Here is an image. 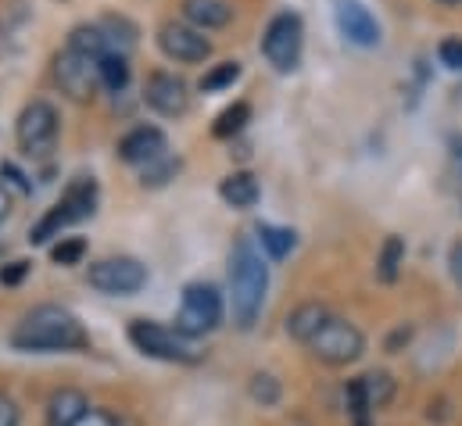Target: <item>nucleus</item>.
Returning <instances> with one entry per match:
<instances>
[{
    "label": "nucleus",
    "mask_w": 462,
    "mask_h": 426,
    "mask_svg": "<svg viewBox=\"0 0 462 426\" xmlns=\"http://www.w3.org/2000/svg\"><path fill=\"white\" fill-rule=\"evenodd\" d=\"M76 426H118V423L108 409H94V405H90V409L83 412V420H79Z\"/></svg>",
    "instance_id": "f704fd0d"
},
{
    "label": "nucleus",
    "mask_w": 462,
    "mask_h": 426,
    "mask_svg": "<svg viewBox=\"0 0 462 426\" xmlns=\"http://www.w3.org/2000/svg\"><path fill=\"white\" fill-rule=\"evenodd\" d=\"M25 273H29V262H11V265L0 269V283H4V287H14V283L25 280Z\"/></svg>",
    "instance_id": "72a5a7b5"
},
{
    "label": "nucleus",
    "mask_w": 462,
    "mask_h": 426,
    "mask_svg": "<svg viewBox=\"0 0 462 426\" xmlns=\"http://www.w3.org/2000/svg\"><path fill=\"white\" fill-rule=\"evenodd\" d=\"M240 79V61H223V65H216L212 72H205L201 76V94H216V90H226Z\"/></svg>",
    "instance_id": "bb28decb"
},
{
    "label": "nucleus",
    "mask_w": 462,
    "mask_h": 426,
    "mask_svg": "<svg viewBox=\"0 0 462 426\" xmlns=\"http://www.w3.org/2000/svg\"><path fill=\"white\" fill-rule=\"evenodd\" d=\"M448 269H452V280L462 287V240H456L448 251Z\"/></svg>",
    "instance_id": "e433bc0d"
},
{
    "label": "nucleus",
    "mask_w": 462,
    "mask_h": 426,
    "mask_svg": "<svg viewBox=\"0 0 462 426\" xmlns=\"http://www.w3.org/2000/svg\"><path fill=\"white\" fill-rule=\"evenodd\" d=\"M18 351H79L90 344L83 322L61 305H36L11 333Z\"/></svg>",
    "instance_id": "f257e3e1"
},
{
    "label": "nucleus",
    "mask_w": 462,
    "mask_h": 426,
    "mask_svg": "<svg viewBox=\"0 0 462 426\" xmlns=\"http://www.w3.org/2000/svg\"><path fill=\"white\" fill-rule=\"evenodd\" d=\"M247 391H251V398H254L262 409H273V405L280 402V380H276L273 373H254Z\"/></svg>",
    "instance_id": "c85d7f7f"
},
{
    "label": "nucleus",
    "mask_w": 462,
    "mask_h": 426,
    "mask_svg": "<svg viewBox=\"0 0 462 426\" xmlns=\"http://www.w3.org/2000/svg\"><path fill=\"white\" fill-rule=\"evenodd\" d=\"M176 172H180V158H169V154H162L158 162L143 165V172H140V183H143V187H165V183H169Z\"/></svg>",
    "instance_id": "cd10ccee"
},
{
    "label": "nucleus",
    "mask_w": 462,
    "mask_h": 426,
    "mask_svg": "<svg viewBox=\"0 0 462 426\" xmlns=\"http://www.w3.org/2000/svg\"><path fill=\"white\" fill-rule=\"evenodd\" d=\"M54 79H58V87H61V94L69 101L87 105L97 94V87H101V61H94V58L76 54V51L65 47L54 58Z\"/></svg>",
    "instance_id": "6e6552de"
},
{
    "label": "nucleus",
    "mask_w": 462,
    "mask_h": 426,
    "mask_svg": "<svg viewBox=\"0 0 462 426\" xmlns=\"http://www.w3.org/2000/svg\"><path fill=\"white\" fill-rule=\"evenodd\" d=\"M309 351L323 366H351V362H358L365 355V337H362V329L355 322L334 316V320L309 340Z\"/></svg>",
    "instance_id": "423d86ee"
},
{
    "label": "nucleus",
    "mask_w": 462,
    "mask_h": 426,
    "mask_svg": "<svg viewBox=\"0 0 462 426\" xmlns=\"http://www.w3.org/2000/svg\"><path fill=\"white\" fill-rule=\"evenodd\" d=\"M125 83H129V61L122 54H105L101 58V87L118 94V90H125Z\"/></svg>",
    "instance_id": "393cba45"
},
{
    "label": "nucleus",
    "mask_w": 462,
    "mask_h": 426,
    "mask_svg": "<svg viewBox=\"0 0 462 426\" xmlns=\"http://www.w3.org/2000/svg\"><path fill=\"white\" fill-rule=\"evenodd\" d=\"M438 4H445V7H456V4H462V0H438Z\"/></svg>",
    "instance_id": "a19ab883"
},
{
    "label": "nucleus",
    "mask_w": 462,
    "mask_h": 426,
    "mask_svg": "<svg viewBox=\"0 0 462 426\" xmlns=\"http://www.w3.org/2000/svg\"><path fill=\"white\" fill-rule=\"evenodd\" d=\"M14 140L29 158H47L58 144V111L51 101H29L14 122Z\"/></svg>",
    "instance_id": "0eeeda50"
},
{
    "label": "nucleus",
    "mask_w": 462,
    "mask_h": 426,
    "mask_svg": "<svg viewBox=\"0 0 462 426\" xmlns=\"http://www.w3.org/2000/svg\"><path fill=\"white\" fill-rule=\"evenodd\" d=\"M158 47L165 58L180 61V65H198V61H208L212 58V43L201 29L187 25V22H165L158 29Z\"/></svg>",
    "instance_id": "9d476101"
},
{
    "label": "nucleus",
    "mask_w": 462,
    "mask_h": 426,
    "mask_svg": "<svg viewBox=\"0 0 462 426\" xmlns=\"http://www.w3.org/2000/svg\"><path fill=\"white\" fill-rule=\"evenodd\" d=\"M83 255H87V240H79V236H61V244L51 247V258L58 265H79Z\"/></svg>",
    "instance_id": "c756f323"
},
{
    "label": "nucleus",
    "mask_w": 462,
    "mask_h": 426,
    "mask_svg": "<svg viewBox=\"0 0 462 426\" xmlns=\"http://www.w3.org/2000/svg\"><path fill=\"white\" fill-rule=\"evenodd\" d=\"M183 18L201 32L223 29L233 22V4L230 0H183Z\"/></svg>",
    "instance_id": "4468645a"
},
{
    "label": "nucleus",
    "mask_w": 462,
    "mask_h": 426,
    "mask_svg": "<svg viewBox=\"0 0 462 426\" xmlns=\"http://www.w3.org/2000/svg\"><path fill=\"white\" fill-rule=\"evenodd\" d=\"M11 205H14V198H11V190H7L4 183H0V222H4L7 215H11Z\"/></svg>",
    "instance_id": "58836bf2"
},
{
    "label": "nucleus",
    "mask_w": 462,
    "mask_h": 426,
    "mask_svg": "<svg viewBox=\"0 0 462 426\" xmlns=\"http://www.w3.org/2000/svg\"><path fill=\"white\" fill-rule=\"evenodd\" d=\"M143 101L151 111H158L165 118H176L190 107V94H187V83L176 72H151L147 83H143Z\"/></svg>",
    "instance_id": "9b49d317"
},
{
    "label": "nucleus",
    "mask_w": 462,
    "mask_h": 426,
    "mask_svg": "<svg viewBox=\"0 0 462 426\" xmlns=\"http://www.w3.org/2000/svg\"><path fill=\"white\" fill-rule=\"evenodd\" d=\"M101 32H105V43H108V54H129L133 47H136V25L129 22V18H122V14H105L101 22Z\"/></svg>",
    "instance_id": "6ab92c4d"
},
{
    "label": "nucleus",
    "mask_w": 462,
    "mask_h": 426,
    "mask_svg": "<svg viewBox=\"0 0 462 426\" xmlns=\"http://www.w3.org/2000/svg\"><path fill=\"white\" fill-rule=\"evenodd\" d=\"M0 251H4V236H0Z\"/></svg>",
    "instance_id": "79ce46f5"
},
{
    "label": "nucleus",
    "mask_w": 462,
    "mask_h": 426,
    "mask_svg": "<svg viewBox=\"0 0 462 426\" xmlns=\"http://www.w3.org/2000/svg\"><path fill=\"white\" fill-rule=\"evenodd\" d=\"M251 118V105L247 101H236V105H230L219 118H216V125H212V133L219 136V140H226V136H233V133H240L244 129V122Z\"/></svg>",
    "instance_id": "a878e982"
},
{
    "label": "nucleus",
    "mask_w": 462,
    "mask_h": 426,
    "mask_svg": "<svg viewBox=\"0 0 462 426\" xmlns=\"http://www.w3.org/2000/svg\"><path fill=\"white\" fill-rule=\"evenodd\" d=\"M61 201H65V208L72 212L76 222H83V218H90L94 208H97V183L90 176H79V180L69 183V190H65Z\"/></svg>",
    "instance_id": "a211bd4d"
},
{
    "label": "nucleus",
    "mask_w": 462,
    "mask_h": 426,
    "mask_svg": "<svg viewBox=\"0 0 462 426\" xmlns=\"http://www.w3.org/2000/svg\"><path fill=\"white\" fill-rule=\"evenodd\" d=\"M0 180H4V183H11L18 194H32V183H29V180H25V172H18L11 162H0Z\"/></svg>",
    "instance_id": "473e14b6"
},
{
    "label": "nucleus",
    "mask_w": 462,
    "mask_h": 426,
    "mask_svg": "<svg viewBox=\"0 0 462 426\" xmlns=\"http://www.w3.org/2000/svg\"><path fill=\"white\" fill-rule=\"evenodd\" d=\"M258 244H262V251L273 258V262H280V258H287L291 251H294V244H298V236H294V229H283V226H258Z\"/></svg>",
    "instance_id": "5701e85b"
},
{
    "label": "nucleus",
    "mask_w": 462,
    "mask_h": 426,
    "mask_svg": "<svg viewBox=\"0 0 462 426\" xmlns=\"http://www.w3.org/2000/svg\"><path fill=\"white\" fill-rule=\"evenodd\" d=\"M452 162H456V169L462 172V136H452Z\"/></svg>",
    "instance_id": "ea45409f"
},
{
    "label": "nucleus",
    "mask_w": 462,
    "mask_h": 426,
    "mask_svg": "<svg viewBox=\"0 0 462 426\" xmlns=\"http://www.w3.org/2000/svg\"><path fill=\"white\" fill-rule=\"evenodd\" d=\"M334 18H337V29L347 43H355V47H376L380 43V22L369 14V7L362 0H337Z\"/></svg>",
    "instance_id": "f8f14e48"
},
{
    "label": "nucleus",
    "mask_w": 462,
    "mask_h": 426,
    "mask_svg": "<svg viewBox=\"0 0 462 426\" xmlns=\"http://www.w3.org/2000/svg\"><path fill=\"white\" fill-rule=\"evenodd\" d=\"M405 265V240L402 236H387L383 247H380V258H376V276L380 283H394L398 273Z\"/></svg>",
    "instance_id": "b1692460"
},
{
    "label": "nucleus",
    "mask_w": 462,
    "mask_h": 426,
    "mask_svg": "<svg viewBox=\"0 0 462 426\" xmlns=\"http://www.w3.org/2000/svg\"><path fill=\"white\" fill-rule=\"evenodd\" d=\"M358 384H362L365 405H369L373 412H376V409H387V405H391V398H394V391H398L394 376H391V373H383V369H373V373L358 376Z\"/></svg>",
    "instance_id": "aec40b11"
},
{
    "label": "nucleus",
    "mask_w": 462,
    "mask_h": 426,
    "mask_svg": "<svg viewBox=\"0 0 462 426\" xmlns=\"http://www.w3.org/2000/svg\"><path fill=\"white\" fill-rule=\"evenodd\" d=\"M223 322V294L212 287V283H190L183 291V305H180V316H176V329L190 340L212 333L216 326Z\"/></svg>",
    "instance_id": "39448f33"
},
{
    "label": "nucleus",
    "mask_w": 462,
    "mask_h": 426,
    "mask_svg": "<svg viewBox=\"0 0 462 426\" xmlns=\"http://www.w3.org/2000/svg\"><path fill=\"white\" fill-rule=\"evenodd\" d=\"M301 43H305V25L301 14L294 11H280L262 36V54L276 72H294L301 61Z\"/></svg>",
    "instance_id": "20e7f679"
},
{
    "label": "nucleus",
    "mask_w": 462,
    "mask_h": 426,
    "mask_svg": "<svg viewBox=\"0 0 462 426\" xmlns=\"http://www.w3.org/2000/svg\"><path fill=\"white\" fill-rule=\"evenodd\" d=\"M347 412H351V420L355 426H369V405H365V394H362V384L358 380H351L347 384Z\"/></svg>",
    "instance_id": "7c9ffc66"
},
{
    "label": "nucleus",
    "mask_w": 462,
    "mask_h": 426,
    "mask_svg": "<svg viewBox=\"0 0 462 426\" xmlns=\"http://www.w3.org/2000/svg\"><path fill=\"white\" fill-rule=\"evenodd\" d=\"M258 180L251 176V172H233V176H226L223 183H219V198L230 205V208H254L258 205Z\"/></svg>",
    "instance_id": "f3484780"
},
{
    "label": "nucleus",
    "mask_w": 462,
    "mask_h": 426,
    "mask_svg": "<svg viewBox=\"0 0 462 426\" xmlns=\"http://www.w3.org/2000/svg\"><path fill=\"white\" fill-rule=\"evenodd\" d=\"M76 218H72V212L65 208V201H58L51 212L43 215L32 229H29V244H47V240H54V236H61V229L65 226H72Z\"/></svg>",
    "instance_id": "4be33fe9"
},
{
    "label": "nucleus",
    "mask_w": 462,
    "mask_h": 426,
    "mask_svg": "<svg viewBox=\"0 0 462 426\" xmlns=\"http://www.w3.org/2000/svg\"><path fill=\"white\" fill-rule=\"evenodd\" d=\"M265 291H269V265L262 262L251 240H236L230 255V305L233 322L240 329H251L262 316Z\"/></svg>",
    "instance_id": "f03ea898"
},
{
    "label": "nucleus",
    "mask_w": 462,
    "mask_h": 426,
    "mask_svg": "<svg viewBox=\"0 0 462 426\" xmlns=\"http://www.w3.org/2000/svg\"><path fill=\"white\" fill-rule=\"evenodd\" d=\"M18 423H22V412H18L14 398L0 394V426H18Z\"/></svg>",
    "instance_id": "c9c22d12"
},
{
    "label": "nucleus",
    "mask_w": 462,
    "mask_h": 426,
    "mask_svg": "<svg viewBox=\"0 0 462 426\" xmlns=\"http://www.w3.org/2000/svg\"><path fill=\"white\" fill-rule=\"evenodd\" d=\"M438 58H441V65H445V69L462 72V36H448V40H441Z\"/></svg>",
    "instance_id": "2f4dec72"
},
{
    "label": "nucleus",
    "mask_w": 462,
    "mask_h": 426,
    "mask_svg": "<svg viewBox=\"0 0 462 426\" xmlns=\"http://www.w3.org/2000/svg\"><path fill=\"white\" fill-rule=\"evenodd\" d=\"M87 409H90V402H87L83 391H76V387H61V391H54L51 402H47V423L76 426L79 420H83Z\"/></svg>",
    "instance_id": "2eb2a0df"
},
{
    "label": "nucleus",
    "mask_w": 462,
    "mask_h": 426,
    "mask_svg": "<svg viewBox=\"0 0 462 426\" xmlns=\"http://www.w3.org/2000/svg\"><path fill=\"white\" fill-rule=\"evenodd\" d=\"M129 344L147 355V358H162V362H180V366H194L201 362V351L190 337H183L180 329H169L162 322L133 320L129 322Z\"/></svg>",
    "instance_id": "7ed1b4c3"
},
{
    "label": "nucleus",
    "mask_w": 462,
    "mask_h": 426,
    "mask_svg": "<svg viewBox=\"0 0 462 426\" xmlns=\"http://www.w3.org/2000/svg\"><path fill=\"white\" fill-rule=\"evenodd\" d=\"M90 287L101 291V294H116V298H125V294H136L143 291L147 283V265L129 258V255H116V258H101L90 265L87 273Z\"/></svg>",
    "instance_id": "1a4fd4ad"
},
{
    "label": "nucleus",
    "mask_w": 462,
    "mask_h": 426,
    "mask_svg": "<svg viewBox=\"0 0 462 426\" xmlns=\"http://www.w3.org/2000/svg\"><path fill=\"white\" fill-rule=\"evenodd\" d=\"M162 154H169V140H165V133L158 125H136L118 140V158L129 162V165L143 169V165L158 162Z\"/></svg>",
    "instance_id": "ddd939ff"
},
{
    "label": "nucleus",
    "mask_w": 462,
    "mask_h": 426,
    "mask_svg": "<svg viewBox=\"0 0 462 426\" xmlns=\"http://www.w3.org/2000/svg\"><path fill=\"white\" fill-rule=\"evenodd\" d=\"M330 320H334V312H330L327 305H319V301H305V305H298V309L287 316V333H291L294 340L309 344V340H312Z\"/></svg>",
    "instance_id": "dca6fc26"
},
{
    "label": "nucleus",
    "mask_w": 462,
    "mask_h": 426,
    "mask_svg": "<svg viewBox=\"0 0 462 426\" xmlns=\"http://www.w3.org/2000/svg\"><path fill=\"white\" fill-rule=\"evenodd\" d=\"M69 51L87 54V58H94V61H101V58L108 54V43H105L101 25H76V29L69 32Z\"/></svg>",
    "instance_id": "412c9836"
},
{
    "label": "nucleus",
    "mask_w": 462,
    "mask_h": 426,
    "mask_svg": "<svg viewBox=\"0 0 462 426\" xmlns=\"http://www.w3.org/2000/svg\"><path fill=\"white\" fill-rule=\"evenodd\" d=\"M409 337H412V326H402V329H394V333H391V340H387V351H398L402 344H409Z\"/></svg>",
    "instance_id": "4c0bfd02"
}]
</instances>
